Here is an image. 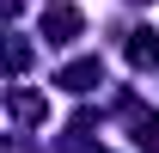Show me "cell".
<instances>
[{
	"label": "cell",
	"instance_id": "obj_5",
	"mask_svg": "<svg viewBox=\"0 0 159 153\" xmlns=\"http://www.w3.org/2000/svg\"><path fill=\"white\" fill-rule=\"evenodd\" d=\"M135 147L141 153H159V116H141L135 123Z\"/></svg>",
	"mask_w": 159,
	"mask_h": 153
},
{
	"label": "cell",
	"instance_id": "obj_1",
	"mask_svg": "<svg viewBox=\"0 0 159 153\" xmlns=\"http://www.w3.org/2000/svg\"><path fill=\"white\" fill-rule=\"evenodd\" d=\"M80 31H86V19H80L74 6H49V12H43V37L49 43H74Z\"/></svg>",
	"mask_w": 159,
	"mask_h": 153
},
{
	"label": "cell",
	"instance_id": "obj_2",
	"mask_svg": "<svg viewBox=\"0 0 159 153\" xmlns=\"http://www.w3.org/2000/svg\"><path fill=\"white\" fill-rule=\"evenodd\" d=\"M6 110L19 116V123H43V116H49V104H43L37 92H25V86H12V92H6Z\"/></svg>",
	"mask_w": 159,
	"mask_h": 153
},
{
	"label": "cell",
	"instance_id": "obj_6",
	"mask_svg": "<svg viewBox=\"0 0 159 153\" xmlns=\"http://www.w3.org/2000/svg\"><path fill=\"white\" fill-rule=\"evenodd\" d=\"M6 67H12V74H25V67H31V43H19V37L6 43Z\"/></svg>",
	"mask_w": 159,
	"mask_h": 153
},
{
	"label": "cell",
	"instance_id": "obj_4",
	"mask_svg": "<svg viewBox=\"0 0 159 153\" xmlns=\"http://www.w3.org/2000/svg\"><path fill=\"white\" fill-rule=\"evenodd\" d=\"M129 61L135 67H159V31H129Z\"/></svg>",
	"mask_w": 159,
	"mask_h": 153
},
{
	"label": "cell",
	"instance_id": "obj_3",
	"mask_svg": "<svg viewBox=\"0 0 159 153\" xmlns=\"http://www.w3.org/2000/svg\"><path fill=\"white\" fill-rule=\"evenodd\" d=\"M98 80H104L98 55H92V61H74V67H61V86H67V92H92Z\"/></svg>",
	"mask_w": 159,
	"mask_h": 153
}]
</instances>
